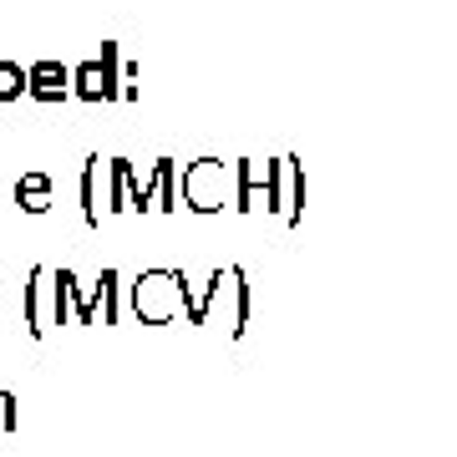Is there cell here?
<instances>
[{
  "label": "cell",
  "instance_id": "obj_1",
  "mask_svg": "<svg viewBox=\"0 0 457 457\" xmlns=\"http://www.w3.org/2000/svg\"><path fill=\"white\" fill-rule=\"evenodd\" d=\"M183 209L194 213L224 209V163L219 158H198V163L183 168Z\"/></svg>",
  "mask_w": 457,
  "mask_h": 457
},
{
  "label": "cell",
  "instance_id": "obj_5",
  "mask_svg": "<svg viewBox=\"0 0 457 457\" xmlns=\"http://www.w3.org/2000/svg\"><path fill=\"white\" fill-rule=\"evenodd\" d=\"M285 179H290V194H285V219L300 224L305 219V163L300 158H285Z\"/></svg>",
  "mask_w": 457,
  "mask_h": 457
},
{
  "label": "cell",
  "instance_id": "obj_9",
  "mask_svg": "<svg viewBox=\"0 0 457 457\" xmlns=\"http://www.w3.org/2000/svg\"><path fill=\"white\" fill-rule=\"evenodd\" d=\"M46 198H51V183L41 179V173H31V179H21V204H26V209H31V213L51 209Z\"/></svg>",
  "mask_w": 457,
  "mask_h": 457
},
{
  "label": "cell",
  "instance_id": "obj_8",
  "mask_svg": "<svg viewBox=\"0 0 457 457\" xmlns=\"http://www.w3.org/2000/svg\"><path fill=\"white\" fill-rule=\"evenodd\" d=\"M71 92H77V97L82 102H102V66L97 62H82V66H71Z\"/></svg>",
  "mask_w": 457,
  "mask_h": 457
},
{
  "label": "cell",
  "instance_id": "obj_12",
  "mask_svg": "<svg viewBox=\"0 0 457 457\" xmlns=\"http://www.w3.org/2000/svg\"><path fill=\"white\" fill-rule=\"evenodd\" d=\"M26 92V71H21L16 62H0V102H11Z\"/></svg>",
  "mask_w": 457,
  "mask_h": 457
},
{
  "label": "cell",
  "instance_id": "obj_10",
  "mask_svg": "<svg viewBox=\"0 0 457 457\" xmlns=\"http://www.w3.org/2000/svg\"><path fill=\"white\" fill-rule=\"evenodd\" d=\"M97 163L102 158H87V173H82V213H87V224H97L102 213H97Z\"/></svg>",
  "mask_w": 457,
  "mask_h": 457
},
{
  "label": "cell",
  "instance_id": "obj_3",
  "mask_svg": "<svg viewBox=\"0 0 457 457\" xmlns=\"http://www.w3.org/2000/svg\"><path fill=\"white\" fill-rule=\"evenodd\" d=\"M147 188H153V209H179V168H173V158H158L153 163Z\"/></svg>",
  "mask_w": 457,
  "mask_h": 457
},
{
  "label": "cell",
  "instance_id": "obj_11",
  "mask_svg": "<svg viewBox=\"0 0 457 457\" xmlns=\"http://www.w3.org/2000/svg\"><path fill=\"white\" fill-rule=\"evenodd\" d=\"M234 279V336H245V320H249V285H245V270H228Z\"/></svg>",
  "mask_w": 457,
  "mask_h": 457
},
{
  "label": "cell",
  "instance_id": "obj_6",
  "mask_svg": "<svg viewBox=\"0 0 457 457\" xmlns=\"http://www.w3.org/2000/svg\"><path fill=\"white\" fill-rule=\"evenodd\" d=\"M260 173H264V209L285 213V194H290V179H285V158H270Z\"/></svg>",
  "mask_w": 457,
  "mask_h": 457
},
{
  "label": "cell",
  "instance_id": "obj_2",
  "mask_svg": "<svg viewBox=\"0 0 457 457\" xmlns=\"http://www.w3.org/2000/svg\"><path fill=\"white\" fill-rule=\"evenodd\" d=\"M26 92L36 102H66L71 97V71L62 62H36L26 66Z\"/></svg>",
  "mask_w": 457,
  "mask_h": 457
},
{
  "label": "cell",
  "instance_id": "obj_7",
  "mask_svg": "<svg viewBox=\"0 0 457 457\" xmlns=\"http://www.w3.org/2000/svg\"><path fill=\"white\" fill-rule=\"evenodd\" d=\"M102 102L122 97V71H117V41H102Z\"/></svg>",
  "mask_w": 457,
  "mask_h": 457
},
{
  "label": "cell",
  "instance_id": "obj_4",
  "mask_svg": "<svg viewBox=\"0 0 457 457\" xmlns=\"http://www.w3.org/2000/svg\"><path fill=\"white\" fill-rule=\"evenodd\" d=\"M254 194H260V163L254 158H239L234 163V209L249 213L254 209Z\"/></svg>",
  "mask_w": 457,
  "mask_h": 457
}]
</instances>
